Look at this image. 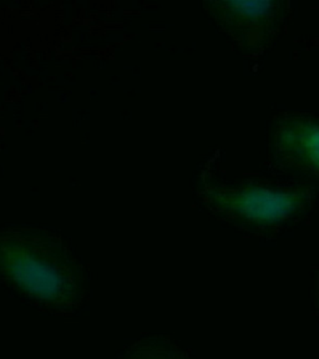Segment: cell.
Here are the masks:
<instances>
[{
    "instance_id": "6da1fadb",
    "label": "cell",
    "mask_w": 319,
    "mask_h": 359,
    "mask_svg": "<svg viewBox=\"0 0 319 359\" xmlns=\"http://www.w3.org/2000/svg\"><path fill=\"white\" fill-rule=\"evenodd\" d=\"M0 280L53 313L74 312L85 301L84 269L43 229L0 230Z\"/></svg>"
},
{
    "instance_id": "7a4b0ae2",
    "label": "cell",
    "mask_w": 319,
    "mask_h": 359,
    "mask_svg": "<svg viewBox=\"0 0 319 359\" xmlns=\"http://www.w3.org/2000/svg\"><path fill=\"white\" fill-rule=\"evenodd\" d=\"M198 196L221 221L259 236L286 230L311 211L315 200L309 186L224 184L210 177L200 181Z\"/></svg>"
},
{
    "instance_id": "3957f363",
    "label": "cell",
    "mask_w": 319,
    "mask_h": 359,
    "mask_svg": "<svg viewBox=\"0 0 319 359\" xmlns=\"http://www.w3.org/2000/svg\"><path fill=\"white\" fill-rule=\"evenodd\" d=\"M203 6L217 27L247 55L267 50L290 13V4L282 0L206 1Z\"/></svg>"
},
{
    "instance_id": "277c9868",
    "label": "cell",
    "mask_w": 319,
    "mask_h": 359,
    "mask_svg": "<svg viewBox=\"0 0 319 359\" xmlns=\"http://www.w3.org/2000/svg\"><path fill=\"white\" fill-rule=\"evenodd\" d=\"M273 158L278 168L319 182V123L308 116H286L277 123Z\"/></svg>"
},
{
    "instance_id": "5b68a950",
    "label": "cell",
    "mask_w": 319,
    "mask_h": 359,
    "mask_svg": "<svg viewBox=\"0 0 319 359\" xmlns=\"http://www.w3.org/2000/svg\"><path fill=\"white\" fill-rule=\"evenodd\" d=\"M118 359H194L166 336L144 337L131 344Z\"/></svg>"
},
{
    "instance_id": "8992f818",
    "label": "cell",
    "mask_w": 319,
    "mask_h": 359,
    "mask_svg": "<svg viewBox=\"0 0 319 359\" xmlns=\"http://www.w3.org/2000/svg\"><path fill=\"white\" fill-rule=\"evenodd\" d=\"M314 294H315V309L319 317V269L314 277Z\"/></svg>"
}]
</instances>
